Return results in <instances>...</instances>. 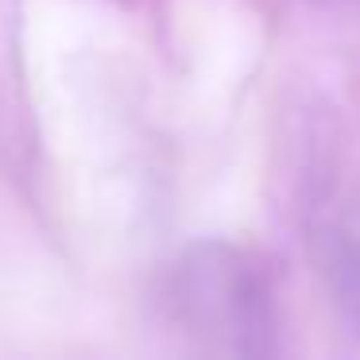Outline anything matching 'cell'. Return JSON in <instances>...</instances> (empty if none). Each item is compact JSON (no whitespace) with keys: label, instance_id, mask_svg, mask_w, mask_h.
Here are the masks:
<instances>
[{"label":"cell","instance_id":"6da1fadb","mask_svg":"<svg viewBox=\"0 0 360 360\" xmlns=\"http://www.w3.org/2000/svg\"><path fill=\"white\" fill-rule=\"evenodd\" d=\"M155 326L205 356H275L279 295L264 259L229 240H198L163 267L151 290Z\"/></svg>","mask_w":360,"mask_h":360},{"label":"cell","instance_id":"7a4b0ae2","mask_svg":"<svg viewBox=\"0 0 360 360\" xmlns=\"http://www.w3.org/2000/svg\"><path fill=\"white\" fill-rule=\"evenodd\" d=\"M310 256L341 326L360 333V194L314 202Z\"/></svg>","mask_w":360,"mask_h":360}]
</instances>
